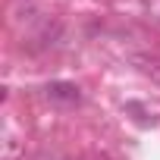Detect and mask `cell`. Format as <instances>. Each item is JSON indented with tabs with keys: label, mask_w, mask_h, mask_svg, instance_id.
<instances>
[{
	"label": "cell",
	"mask_w": 160,
	"mask_h": 160,
	"mask_svg": "<svg viewBox=\"0 0 160 160\" xmlns=\"http://www.w3.org/2000/svg\"><path fill=\"white\" fill-rule=\"evenodd\" d=\"M47 98H50L53 104L72 107V104L82 101V91H78V85H72V82H50V85H47Z\"/></svg>",
	"instance_id": "cell-1"
},
{
	"label": "cell",
	"mask_w": 160,
	"mask_h": 160,
	"mask_svg": "<svg viewBox=\"0 0 160 160\" xmlns=\"http://www.w3.org/2000/svg\"><path fill=\"white\" fill-rule=\"evenodd\" d=\"M129 63H132L141 75H148V78H154V82H160V60H157V57H151V53H132Z\"/></svg>",
	"instance_id": "cell-2"
}]
</instances>
